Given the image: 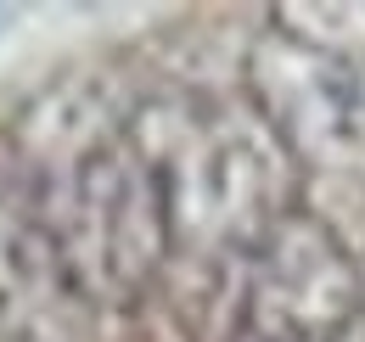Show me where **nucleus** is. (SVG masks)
<instances>
[{
	"instance_id": "obj_1",
	"label": "nucleus",
	"mask_w": 365,
	"mask_h": 342,
	"mask_svg": "<svg viewBox=\"0 0 365 342\" xmlns=\"http://www.w3.org/2000/svg\"><path fill=\"white\" fill-rule=\"evenodd\" d=\"M34 224L91 303H130L175 247L158 174L130 129H62L34 169Z\"/></svg>"
},
{
	"instance_id": "obj_2",
	"label": "nucleus",
	"mask_w": 365,
	"mask_h": 342,
	"mask_svg": "<svg viewBox=\"0 0 365 342\" xmlns=\"http://www.w3.org/2000/svg\"><path fill=\"white\" fill-rule=\"evenodd\" d=\"M130 135L158 174L169 236L180 247H253L292 214L298 163L253 101H158Z\"/></svg>"
},
{
	"instance_id": "obj_3",
	"label": "nucleus",
	"mask_w": 365,
	"mask_h": 342,
	"mask_svg": "<svg viewBox=\"0 0 365 342\" xmlns=\"http://www.w3.org/2000/svg\"><path fill=\"white\" fill-rule=\"evenodd\" d=\"M365 314V275L320 214L292 208L247 247L242 320L253 342H343Z\"/></svg>"
},
{
	"instance_id": "obj_4",
	"label": "nucleus",
	"mask_w": 365,
	"mask_h": 342,
	"mask_svg": "<svg viewBox=\"0 0 365 342\" xmlns=\"http://www.w3.org/2000/svg\"><path fill=\"white\" fill-rule=\"evenodd\" d=\"M247 95L292 163L365 174V56L270 28L247 51Z\"/></svg>"
},
{
	"instance_id": "obj_5",
	"label": "nucleus",
	"mask_w": 365,
	"mask_h": 342,
	"mask_svg": "<svg viewBox=\"0 0 365 342\" xmlns=\"http://www.w3.org/2000/svg\"><path fill=\"white\" fill-rule=\"evenodd\" d=\"M281 34H298L309 45L343 51V56H365V0H304V6H281L275 11Z\"/></svg>"
}]
</instances>
